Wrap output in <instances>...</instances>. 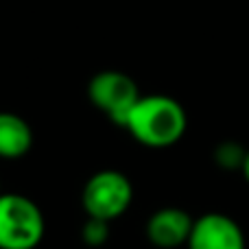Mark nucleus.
<instances>
[{"label":"nucleus","mask_w":249,"mask_h":249,"mask_svg":"<svg viewBox=\"0 0 249 249\" xmlns=\"http://www.w3.org/2000/svg\"><path fill=\"white\" fill-rule=\"evenodd\" d=\"M46 223L39 206L20 193L0 195V249H37Z\"/></svg>","instance_id":"2"},{"label":"nucleus","mask_w":249,"mask_h":249,"mask_svg":"<svg viewBox=\"0 0 249 249\" xmlns=\"http://www.w3.org/2000/svg\"><path fill=\"white\" fill-rule=\"evenodd\" d=\"M33 149V129L16 112H0V158L20 160Z\"/></svg>","instance_id":"7"},{"label":"nucleus","mask_w":249,"mask_h":249,"mask_svg":"<svg viewBox=\"0 0 249 249\" xmlns=\"http://www.w3.org/2000/svg\"><path fill=\"white\" fill-rule=\"evenodd\" d=\"M123 127L142 146L166 149L184 138L188 118L179 101L164 94H149L136 101Z\"/></svg>","instance_id":"1"},{"label":"nucleus","mask_w":249,"mask_h":249,"mask_svg":"<svg viewBox=\"0 0 249 249\" xmlns=\"http://www.w3.org/2000/svg\"><path fill=\"white\" fill-rule=\"evenodd\" d=\"M188 249H245V234L232 216L223 212H206L195 219Z\"/></svg>","instance_id":"5"},{"label":"nucleus","mask_w":249,"mask_h":249,"mask_svg":"<svg viewBox=\"0 0 249 249\" xmlns=\"http://www.w3.org/2000/svg\"><path fill=\"white\" fill-rule=\"evenodd\" d=\"M81 238H83V243L90 245V247L105 245L107 238H109V223L107 221L90 219V216H88V221L83 223V228H81Z\"/></svg>","instance_id":"8"},{"label":"nucleus","mask_w":249,"mask_h":249,"mask_svg":"<svg viewBox=\"0 0 249 249\" xmlns=\"http://www.w3.org/2000/svg\"><path fill=\"white\" fill-rule=\"evenodd\" d=\"M133 201V186L121 171L105 168L86 181L81 193V206L90 219H101L112 223L123 216Z\"/></svg>","instance_id":"3"},{"label":"nucleus","mask_w":249,"mask_h":249,"mask_svg":"<svg viewBox=\"0 0 249 249\" xmlns=\"http://www.w3.org/2000/svg\"><path fill=\"white\" fill-rule=\"evenodd\" d=\"M88 99L114 124L123 127L131 107L140 99L138 83L121 70H101L88 83Z\"/></svg>","instance_id":"4"},{"label":"nucleus","mask_w":249,"mask_h":249,"mask_svg":"<svg viewBox=\"0 0 249 249\" xmlns=\"http://www.w3.org/2000/svg\"><path fill=\"white\" fill-rule=\"evenodd\" d=\"M0 195H2V188H0Z\"/></svg>","instance_id":"11"},{"label":"nucleus","mask_w":249,"mask_h":249,"mask_svg":"<svg viewBox=\"0 0 249 249\" xmlns=\"http://www.w3.org/2000/svg\"><path fill=\"white\" fill-rule=\"evenodd\" d=\"M243 175H245V179H247V184H249V151L245 153V160H243Z\"/></svg>","instance_id":"10"},{"label":"nucleus","mask_w":249,"mask_h":249,"mask_svg":"<svg viewBox=\"0 0 249 249\" xmlns=\"http://www.w3.org/2000/svg\"><path fill=\"white\" fill-rule=\"evenodd\" d=\"M195 219L181 208H160L146 221V238L158 249H177L188 243Z\"/></svg>","instance_id":"6"},{"label":"nucleus","mask_w":249,"mask_h":249,"mask_svg":"<svg viewBox=\"0 0 249 249\" xmlns=\"http://www.w3.org/2000/svg\"><path fill=\"white\" fill-rule=\"evenodd\" d=\"M245 153L247 151H243L238 144H234V142H223V144L216 149L214 158L216 162L221 164V166L225 168H234V166H243V160H245Z\"/></svg>","instance_id":"9"}]
</instances>
